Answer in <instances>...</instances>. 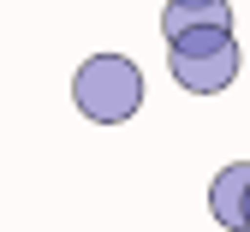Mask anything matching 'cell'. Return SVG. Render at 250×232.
<instances>
[{"label": "cell", "instance_id": "cell-1", "mask_svg": "<svg viewBox=\"0 0 250 232\" xmlns=\"http://www.w3.org/2000/svg\"><path fill=\"white\" fill-rule=\"evenodd\" d=\"M72 102H78L83 119L119 125V119H131L143 107V72L125 54H89L78 65V78H72Z\"/></svg>", "mask_w": 250, "mask_h": 232}, {"label": "cell", "instance_id": "cell-2", "mask_svg": "<svg viewBox=\"0 0 250 232\" xmlns=\"http://www.w3.org/2000/svg\"><path fill=\"white\" fill-rule=\"evenodd\" d=\"M238 65H244V54H238V36H232V30H191V36L167 42V72H173L179 89H191V95H221V89H232Z\"/></svg>", "mask_w": 250, "mask_h": 232}, {"label": "cell", "instance_id": "cell-3", "mask_svg": "<svg viewBox=\"0 0 250 232\" xmlns=\"http://www.w3.org/2000/svg\"><path fill=\"white\" fill-rule=\"evenodd\" d=\"M191 30H232V6L227 0H167L161 6V36L179 42Z\"/></svg>", "mask_w": 250, "mask_h": 232}, {"label": "cell", "instance_id": "cell-4", "mask_svg": "<svg viewBox=\"0 0 250 232\" xmlns=\"http://www.w3.org/2000/svg\"><path fill=\"white\" fill-rule=\"evenodd\" d=\"M244 203H250V161H232V167L214 173L208 185V209L227 232H244Z\"/></svg>", "mask_w": 250, "mask_h": 232}, {"label": "cell", "instance_id": "cell-5", "mask_svg": "<svg viewBox=\"0 0 250 232\" xmlns=\"http://www.w3.org/2000/svg\"><path fill=\"white\" fill-rule=\"evenodd\" d=\"M244 232H250V203H244Z\"/></svg>", "mask_w": 250, "mask_h": 232}]
</instances>
